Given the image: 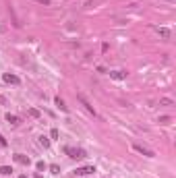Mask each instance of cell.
<instances>
[{
  "label": "cell",
  "instance_id": "obj_1",
  "mask_svg": "<svg viewBox=\"0 0 176 178\" xmlns=\"http://www.w3.org/2000/svg\"><path fill=\"white\" fill-rule=\"evenodd\" d=\"M133 149L137 151V153L145 155V157H155V153H153L149 147H145V145H139V143H133Z\"/></svg>",
  "mask_w": 176,
  "mask_h": 178
},
{
  "label": "cell",
  "instance_id": "obj_2",
  "mask_svg": "<svg viewBox=\"0 0 176 178\" xmlns=\"http://www.w3.org/2000/svg\"><path fill=\"white\" fill-rule=\"evenodd\" d=\"M64 151H66L73 160H83V157H85V151L79 149V147H64Z\"/></svg>",
  "mask_w": 176,
  "mask_h": 178
},
{
  "label": "cell",
  "instance_id": "obj_3",
  "mask_svg": "<svg viewBox=\"0 0 176 178\" xmlns=\"http://www.w3.org/2000/svg\"><path fill=\"white\" fill-rule=\"evenodd\" d=\"M2 79H4V83H8V85H19L21 83V79H19L17 75H11V72H4Z\"/></svg>",
  "mask_w": 176,
  "mask_h": 178
},
{
  "label": "cell",
  "instance_id": "obj_4",
  "mask_svg": "<svg viewBox=\"0 0 176 178\" xmlns=\"http://www.w3.org/2000/svg\"><path fill=\"white\" fill-rule=\"evenodd\" d=\"M79 102H81V104H83V108H85V110H87L89 114H93V116H97V112H95V108L91 106V104H89L87 99H85V95H81V93H79Z\"/></svg>",
  "mask_w": 176,
  "mask_h": 178
},
{
  "label": "cell",
  "instance_id": "obj_5",
  "mask_svg": "<svg viewBox=\"0 0 176 178\" xmlns=\"http://www.w3.org/2000/svg\"><path fill=\"white\" fill-rule=\"evenodd\" d=\"M95 168L93 166H83V168H77L75 170V174H79V176H87V174H93Z\"/></svg>",
  "mask_w": 176,
  "mask_h": 178
},
{
  "label": "cell",
  "instance_id": "obj_6",
  "mask_svg": "<svg viewBox=\"0 0 176 178\" xmlns=\"http://www.w3.org/2000/svg\"><path fill=\"white\" fill-rule=\"evenodd\" d=\"M15 162H17V164H21V166H29V164H31L29 155H23V153H17V155H15Z\"/></svg>",
  "mask_w": 176,
  "mask_h": 178
},
{
  "label": "cell",
  "instance_id": "obj_7",
  "mask_svg": "<svg viewBox=\"0 0 176 178\" xmlns=\"http://www.w3.org/2000/svg\"><path fill=\"white\" fill-rule=\"evenodd\" d=\"M155 33L160 37H164V39H170V37H172V33H170L168 27H155Z\"/></svg>",
  "mask_w": 176,
  "mask_h": 178
},
{
  "label": "cell",
  "instance_id": "obj_8",
  "mask_svg": "<svg viewBox=\"0 0 176 178\" xmlns=\"http://www.w3.org/2000/svg\"><path fill=\"white\" fill-rule=\"evenodd\" d=\"M110 77L116 81H122V79H127V71H110Z\"/></svg>",
  "mask_w": 176,
  "mask_h": 178
},
{
  "label": "cell",
  "instance_id": "obj_9",
  "mask_svg": "<svg viewBox=\"0 0 176 178\" xmlns=\"http://www.w3.org/2000/svg\"><path fill=\"white\" fill-rule=\"evenodd\" d=\"M54 104H56V106H58L62 112H66V110H69V108H66V104H64V99H62L60 95H56V97H54Z\"/></svg>",
  "mask_w": 176,
  "mask_h": 178
},
{
  "label": "cell",
  "instance_id": "obj_10",
  "mask_svg": "<svg viewBox=\"0 0 176 178\" xmlns=\"http://www.w3.org/2000/svg\"><path fill=\"white\" fill-rule=\"evenodd\" d=\"M6 122H11L12 126H17V124H19V122H21V120L17 118V116H15V114H6Z\"/></svg>",
  "mask_w": 176,
  "mask_h": 178
},
{
  "label": "cell",
  "instance_id": "obj_11",
  "mask_svg": "<svg viewBox=\"0 0 176 178\" xmlns=\"http://www.w3.org/2000/svg\"><path fill=\"white\" fill-rule=\"evenodd\" d=\"M0 174H2V176H11V174H12V168L11 166H0Z\"/></svg>",
  "mask_w": 176,
  "mask_h": 178
},
{
  "label": "cell",
  "instance_id": "obj_12",
  "mask_svg": "<svg viewBox=\"0 0 176 178\" xmlns=\"http://www.w3.org/2000/svg\"><path fill=\"white\" fill-rule=\"evenodd\" d=\"M29 116H31V118H39V116H42V112H39L37 108H29Z\"/></svg>",
  "mask_w": 176,
  "mask_h": 178
},
{
  "label": "cell",
  "instance_id": "obj_13",
  "mask_svg": "<svg viewBox=\"0 0 176 178\" xmlns=\"http://www.w3.org/2000/svg\"><path fill=\"white\" fill-rule=\"evenodd\" d=\"M39 145H42V147H50V139H48V137H44V135H42V137H39Z\"/></svg>",
  "mask_w": 176,
  "mask_h": 178
},
{
  "label": "cell",
  "instance_id": "obj_14",
  "mask_svg": "<svg viewBox=\"0 0 176 178\" xmlns=\"http://www.w3.org/2000/svg\"><path fill=\"white\" fill-rule=\"evenodd\" d=\"M160 106H174V102L170 97H164V99H160Z\"/></svg>",
  "mask_w": 176,
  "mask_h": 178
},
{
  "label": "cell",
  "instance_id": "obj_15",
  "mask_svg": "<svg viewBox=\"0 0 176 178\" xmlns=\"http://www.w3.org/2000/svg\"><path fill=\"white\" fill-rule=\"evenodd\" d=\"M170 122H172L170 116H160V124H170Z\"/></svg>",
  "mask_w": 176,
  "mask_h": 178
},
{
  "label": "cell",
  "instance_id": "obj_16",
  "mask_svg": "<svg viewBox=\"0 0 176 178\" xmlns=\"http://www.w3.org/2000/svg\"><path fill=\"white\" fill-rule=\"evenodd\" d=\"M50 172H52V174H58V172H60V168L56 166V164H52V166H50Z\"/></svg>",
  "mask_w": 176,
  "mask_h": 178
},
{
  "label": "cell",
  "instance_id": "obj_17",
  "mask_svg": "<svg viewBox=\"0 0 176 178\" xmlns=\"http://www.w3.org/2000/svg\"><path fill=\"white\" fill-rule=\"evenodd\" d=\"M50 137H52V139H58V129H52V133H50Z\"/></svg>",
  "mask_w": 176,
  "mask_h": 178
},
{
  "label": "cell",
  "instance_id": "obj_18",
  "mask_svg": "<svg viewBox=\"0 0 176 178\" xmlns=\"http://www.w3.org/2000/svg\"><path fill=\"white\" fill-rule=\"evenodd\" d=\"M35 168H37V170H39V172H42V170H44V168H46V164H44V162H37V164H35Z\"/></svg>",
  "mask_w": 176,
  "mask_h": 178
},
{
  "label": "cell",
  "instance_id": "obj_19",
  "mask_svg": "<svg viewBox=\"0 0 176 178\" xmlns=\"http://www.w3.org/2000/svg\"><path fill=\"white\" fill-rule=\"evenodd\" d=\"M0 147H6V139H4L2 135H0Z\"/></svg>",
  "mask_w": 176,
  "mask_h": 178
},
{
  "label": "cell",
  "instance_id": "obj_20",
  "mask_svg": "<svg viewBox=\"0 0 176 178\" xmlns=\"http://www.w3.org/2000/svg\"><path fill=\"white\" fill-rule=\"evenodd\" d=\"M0 104H6V97L4 95H0Z\"/></svg>",
  "mask_w": 176,
  "mask_h": 178
},
{
  "label": "cell",
  "instance_id": "obj_21",
  "mask_svg": "<svg viewBox=\"0 0 176 178\" xmlns=\"http://www.w3.org/2000/svg\"><path fill=\"white\" fill-rule=\"evenodd\" d=\"M39 2H42V4H50L52 0H39Z\"/></svg>",
  "mask_w": 176,
  "mask_h": 178
},
{
  "label": "cell",
  "instance_id": "obj_22",
  "mask_svg": "<svg viewBox=\"0 0 176 178\" xmlns=\"http://www.w3.org/2000/svg\"><path fill=\"white\" fill-rule=\"evenodd\" d=\"M35 178H44V176H42V174H35Z\"/></svg>",
  "mask_w": 176,
  "mask_h": 178
},
{
  "label": "cell",
  "instance_id": "obj_23",
  "mask_svg": "<svg viewBox=\"0 0 176 178\" xmlns=\"http://www.w3.org/2000/svg\"><path fill=\"white\" fill-rule=\"evenodd\" d=\"M19 178H27V176H25V174H21V176H19Z\"/></svg>",
  "mask_w": 176,
  "mask_h": 178
}]
</instances>
